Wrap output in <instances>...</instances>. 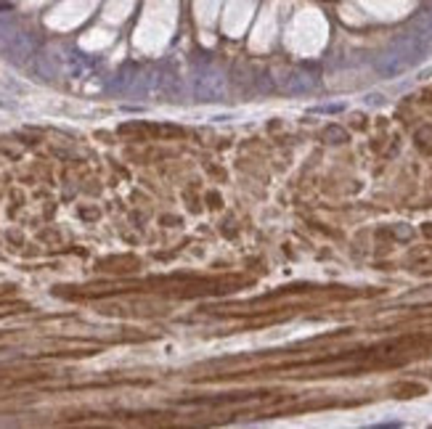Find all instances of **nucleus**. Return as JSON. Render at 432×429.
Masks as SVG:
<instances>
[{
  "instance_id": "7ed1b4c3",
  "label": "nucleus",
  "mask_w": 432,
  "mask_h": 429,
  "mask_svg": "<svg viewBox=\"0 0 432 429\" xmlns=\"http://www.w3.org/2000/svg\"><path fill=\"white\" fill-rule=\"evenodd\" d=\"M274 88L278 93H289V95H300V93H311L318 88V77L311 69H302V67H292L284 69L281 74H274Z\"/></svg>"
},
{
  "instance_id": "f03ea898",
  "label": "nucleus",
  "mask_w": 432,
  "mask_h": 429,
  "mask_svg": "<svg viewBox=\"0 0 432 429\" xmlns=\"http://www.w3.org/2000/svg\"><path fill=\"white\" fill-rule=\"evenodd\" d=\"M229 90V77L226 72L215 67V64H204L196 69V77H194V95L199 101H217L223 98Z\"/></svg>"
},
{
  "instance_id": "423d86ee",
  "label": "nucleus",
  "mask_w": 432,
  "mask_h": 429,
  "mask_svg": "<svg viewBox=\"0 0 432 429\" xmlns=\"http://www.w3.org/2000/svg\"><path fill=\"white\" fill-rule=\"evenodd\" d=\"M408 32H414V35H419L421 40L432 43V8H424V11L417 13V16L411 19Z\"/></svg>"
},
{
  "instance_id": "0eeeda50",
  "label": "nucleus",
  "mask_w": 432,
  "mask_h": 429,
  "mask_svg": "<svg viewBox=\"0 0 432 429\" xmlns=\"http://www.w3.org/2000/svg\"><path fill=\"white\" fill-rule=\"evenodd\" d=\"M324 141H329V143H345V141H348V132L342 130V128H337V125H332V128H326V130H324Z\"/></svg>"
},
{
  "instance_id": "39448f33",
  "label": "nucleus",
  "mask_w": 432,
  "mask_h": 429,
  "mask_svg": "<svg viewBox=\"0 0 432 429\" xmlns=\"http://www.w3.org/2000/svg\"><path fill=\"white\" fill-rule=\"evenodd\" d=\"M35 72L43 80H59L64 72V56H59L56 50H40L35 56Z\"/></svg>"
},
{
  "instance_id": "20e7f679",
  "label": "nucleus",
  "mask_w": 432,
  "mask_h": 429,
  "mask_svg": "<svg viewBox=\"0 0 432 429\" xmlns=\"http://www.w3.org/2000/svg\"><path fill=\"white\" fill-rule=\"evenodd\" d=\"M27 29H22L19 19L11 11H0V53L8 56L13 50V46L19 43V37L25 35Z\"/></svg>"
},
{
  "instance_id": "f257e3e1",
  "label": "nucleus",
  "mask_w": 432,
  "mask_h": 429,
  "mask_svg": "<svg viewBox=\"0 0 432 429\" xmlns=\"http://www.w3.org/2000/svg\"><path fill=\"white\" fill-rule=\"evenodd\" d=\"M430 50V43L427 40H421L419 35H414V32H406V35L396 37L387 50L379 53V59H377V72L384 74V77H398V74H403L406 69H411L417 61L424 59V53Z\"/></svg>"
}]
</instances>
